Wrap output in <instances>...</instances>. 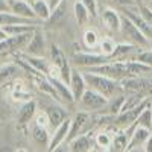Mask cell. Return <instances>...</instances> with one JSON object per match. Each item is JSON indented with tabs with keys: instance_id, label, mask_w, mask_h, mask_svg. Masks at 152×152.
<instances>
[{
	"instance_id": "cell-1",
	"label": "cell",
	"mask_w": 152,
	"mask_h": 152,
	"mask_svg": "<svg viewBox=\"0 0 152 152\" xmlns=\"http://www.w3.org/2000/svg\"><path fill=\"white\" fill-rule=\"evenodd\" d=\"M84 76H85L88 88H93V90L102 93L108 99L117 96V94H122V91H123L120 81L110 78V76L93 73V72H88V70H84Z\"/></svg>"
},
{
	"instance_id": "cell-2",
	"label": "cell",
	"mask_w": 152,
	"mask_h": 152,
	"mask_svg": "<svg viewBox=\"0 0 152 152\" xmlns=\"http://www.w3.org/2000/svg\"><path fill=\"white\" fill-rule=\"evenodd\" d=\"M119 34L125 38V41L137 44L140 47H151V41L143 35V32L135 26V23L132 20H129L126 15L122 14V24H120V31Z\"/></svg>"
},
{
	"instance_id": "cell-3",
	"label": "cell",
	"mask_w": 152,
	"mask_h": 152,
	"mask_svg": "<svg viewBox=\"0 0 152 152\" xmlns=\"http://www.w3.org/2000/svg\"><path fill=\"white\" fill-rule=\"evenodd\" d=\"M111 61V56L96 52H75L70 58V64L79 69H90L94 66H100Z\"/></svg>"
},
{
	"instance_id": "cell-4",
	"label": "cell",
	"mask_w": 152,
	"mask_h": 152,
	"mask_svg": "<svg viewBox=\"0 0 152 152\" xmlns=\"http://www.w3.org/2000/svg\"><path fill=\"white\" fill-rule=\"evenodd\" d=\"M50 62L58 69L61 78L69 84L70 82V75H72V66H70V61H67L66 55L62 53V50L56 44L50 46Z\"/></svg>"
},
{
	"instance_id": "cell-5",
	"label": "cell",
	"mask_w": 152,
	"mask_h": 152,
	"mask_svg": "<svg viewBox=\"0 0 152 152\" xmlns=\"http://www.w3.org/2000/svg\"><path fill=\"white\" fill-rule=\"evenodd\" d=\"M99 18L100 23L104 24V28L113 34H117L120 31V24H122V12L117 8H111V6H104L102 11L99 12Z\"/></svg>"
},
{
	"instance_id": "cell-6",
	"label": "cell",
	"mask_w": 152,
	"mask_h": 152,
	"mask_svg": "<svg viewBox=\"0 0 152 152\" xmlns=\"http://www.w3.org/2000/svg\"><path fill=\"white\" fill-rule=\"evenodd\" d=\"M79 102L87 110H90V111H99V110H102V108H107L110 99L107 96H104L102 93H99V91L93 90V88H88L87 87V90L84 91V94H82Z\"/></svg>"
},
{
	"instance_id": "cell-7",
	"label": "cell",
	"mask_w": 152,
	"mask_h": 152,
	"mask_svg": "<svg viewBox=\"0 0 152 152\" xmlns=\"http://www.w3.org/2000/svg\"><path fill=\"white\" fill-rule=\"evenodd\" d=\"M70 123H72V119L66 117L62 120L53 131V134L50 135V142H49V146H47V151H58L59 146L62 143H66L67 140V135H69V131H70Z\"/></svg>"
},
{
	"instance_id": "cell-8",
	"label": "cell",
	"mask_w": 152,
	"mask_h": 152,
	"mask_svg": "<svg viewBox=\"0 0 152 152\" xmlns=\"http://www.w3.org/2000/svg\"><path fill=\"white\" fill-rule=\"evenodd\" d=\"M69 85H70V90H72L75 102H79L84 91L87 90V81H85L84 72H81L78 67H72V75H70Z\"/></svg>"
},
{
	"instance_id": "cell-9",
	"label": "cell",
	"mask_w": 152,
	"mask_h": 152,
	"mask_svg": "<svg viewBox=\"0 0 152 152\" xmlns=\"http://www.w3.org/2000/svg\"><path fill=\"white\" fill-rule=\"evenodd\" d=\"M151 102H149V99L146 97L145 100H142L138 105H135V107H132V108H129V110H126V111H123V113H120V114H117V116H114V120H116V125H119V126H128L140 116V113L149 105Z\"/></svg>"
},
{
	"instance_id": "cell-10",
	"label": "cell",
	"mask_w": 152,
	"mask_h": 152,
	"mask_svg": "<svg viewBox=\"0 0 152 152\" xmlns=\"http://www.w3.org/2000/svg\"><path fill=\"white\" fill-rule=\"evenodd\" d=\"M34 32L23 34V35H15V37H8L6 40L0 41V53H8V52H15V50L24 49L31 40Z\"/></svg>"
},
{
	"instance_id": "cell-11",
	"label": "cell",
	"mask_w": 152,
	"mask_h": 152,
	"mask_svg": "<svg viewBox=\"0 0 152 152\" xmlns=\"http://www.w3.org/2000/svg\"><path fill=\"white\" fill-rule=\"evenodd\" d=\"M145 47H140L137 44H132V43H120V44H116V49L111 55V59L114 61H126V59H134L137 56V53L143 50Z\"/></svg>"
},
{
	"instance_id": "cell-12",
	"label": "cell",
	"mask_w": 152,
	"mask_h": 152,
	"mask_svg": "<svg viewBox=\"0 0 152 152\" xmlns=\"http://www.w3.org/2000/svg\"><path fill=\"white\" fill-rule=\"evenodd\" d=\"M44 50H46V41H44V34L38 28L34 31L31 40L28 41L26 47H24V53L28 55H35V56H44Z\"/></svg>"
},
{
	"instance_id": "cell-13",
	"label": "cell",
	"mask_w": 152,
	"mask_h": 152,
	"mask_svg": "<svg viewBox=\"0 0 152 152\" xmlns=\"http://www.w3.org/2000/svg\"><path fill=\"white\" fill-rule=\"evenodd\" d=\"M9 9H11V12H14L15 15H20L23 18L40 21L37 18L35 12H34L32 3L28 2V0H9Z\"/></svg>"
},
{
	"instance_id": "cell-14",
	"label": "cell",
	"mask_w": 152,
	"mask_h": 152,
	"mask_svg": "<svg viewBox=\"0 0 152 152\" xmlns=\"http://www.w3.org/2000/svg\"><path fill=\"white\" fill-rule=\"evenodd\" d=\"M149 135H151V129L149 128H145V126H138V128H135L131 132L129 138H128L126 151H134V149L140 148V146H145Z\"/></svg>"
},
{
	"instance_id": "cell-15",
	"label": "cell",
	"mask_w": 152,
	"mask_h": 152,
	"mask_svg": "<svg viewBox=\"0 0 152 152\" xmlns=\"http://www.w3.org/2000/svg\"><path fill=\"white\" fill-rule=\"evenodd\" d=\"M88 120H90V116L87 113L81 111V113H76L75 117L72 119V123H70V131H69V135H67V140H72L73 137H76L78 134H82L84 129L87 128L88 125Z\"/></svg>"
},
{
	"instance_id": "cell-16",
	"label": "cell",
	"mask_w": 152,
	"mask_h": 152,
	"mask_svg": "<svg viewBox=\"0 0 152 152\" xmlns=\"http://www.w3.org/2000/svg\"><path fill=\"white\" fill-rule=\"evenodd\" d=\"M47 78H49L50 82H52V85L55 87V90H56L59 99L66 100V102H69V104L75 102L73 94H72V90H70V85H69L64 79L59 78V76H47Z\"/></svg>"
},
{
	"instance_id": "cell-17",
	"label": "cell",
	"mask_w": 152,
	"mask_h": 152,
	"mask_svg": "<svg viewBox=\"0 0 152 152\" xmlns=\"http://www.w3.org/2000/svg\"><path fill=\"white\" fill-rule=\"evenodd\" d=\"M20 59H23L31 69H34V70H37V72H40V73L47 76L49 69H50V61H46L43 56H35V55H28V53L21 55Z\"/></svg>"
},
{
	"instance_id": "cell-18",
	"label": "cell",
	"mask_w": 152,
	"mask_h": 152,
	"mask_svg": "<svg viewBox=\"0 0 152 152\" xmlns=\"http://www.w3.org/2000/svg\"><path fill=\"white\" fill-rule=\"evenodd\" d=\"M67 145H69V151H72V152H87L91 149L90 137L87 134H78L72 140H69Z\"/></svg>"
},
{
	"instance_id": "cell-19",
	"label": "cell",
	"mask_w": 152,
	"mask_h": 152,
	"mask_svg": "<svg viewBox=\"0 0 152 152\" xmlns=\"http://www.w3.org/2000/svg\"><path fill=\"white\" fill-rule=\"evenodd\" d=\"M35 113H37V104L34 100H28V102L23 104L21 108L18 110V114H17L18 123L20 125H28L35 117Z\"/></svg>"
},
{
	"instance_id": "cell-20",
	"label": "cell",
	"mask_w": 152,
	"mask_h": 152,
	"mask_svg": "<svg viewBox=\"0 0 152 152\" xmlns=\"http://www.w3.org/2000/svg\"><path fill=\"white\" fill-rule=\"evenodd\" d=\"M32 8H34V12L37 18L40 21H47L50 14H52V9H50L47 0H32Z\"/></svg>"
},
{
	"instance_id": "cell-21",
	"label": "cell",
	"mask_w": 152,
	"mask_h": 152,
	"mask_svg": "<svg viewBox=\"0 0 152 152\" xmlns=\"http://www.w3.org/2000/svg\"><path fill=\"white\" fill-rule=\"evenodd\" d=\"M14 23H37L35 20H28L20 15H15L11 11H0V26H6V24H14Z\"/></svg>"
},
{
	"instance_id": "cell-22",
	"label": "cell",
	"mask_w": 152,
	"mask_h": 152,
	"mask_svg": "<svg viewBox=\"0 0 152 152\" xmlns=\"http://www.w3.org/2000/svg\"><path fill=\"white\" fill-rule=\"evenodd\" d=\"M73 15H75V20L76 23L79 24V26H84V24L88 23V20H90V12L87 11V8L82 5V2H76L73 5Z\"/></svg>"
},
{
	"instance_id": "cell-23",
	"label": "cell",
	"mask_w": 152,
	"mask_h": 152,
	"mask_svg": "<svg viewBox=\"0 0 152 152\" xmlns=\"http://www.w3.org/2000/svg\"><path fill=\"white\" fill-rule=\"evenodd\" d=\"M32 138L41 146H49V142H50V134L47 131V128L44 126H38L35 125L32 128Z\"/></svg>"
},
{
	"instance_id": "cell-24",
	"label": "cell",
	"mask_w": 152,
	"mask_h": 152,
	"mask_svg": "<svg viewBox=\"0 0 152 152\" xmlns=\"http://www.w3.org/2000/svg\"><path fill=\"white\" fill-rule=\"evenodd\" d=\"M99 41H100V38L94 29H87L82 35V43L90 52L93 49H99Z\"/></svg>"
},
{
	"instance_id": "cell-25",
	"label": "cell",
	"mask_w": 152,
	"mask_h": 152,
	"mask_svg": "<svg viewBox=\"0 0 152 152\" xmlns=\"http://www.w3.org/2000/svg\"><path fill=\"white\" fill-rule=\"evenodd\" d=\"M67 6L64 5V0H62V3L58 6V8H55L53 11H52V14H50V17H49V23L50 24H59V23H62L66 18H67Z\"/></svg>"
},
{
	"instance_id": "cell-26",
	"label": "cell",
	"mask_w": 152,
	"mask_h": 152,
	"mask_svg": "<svg viewBox=\"0 0 152 152\" xmlns=\"http://www.w3.org/2000/svg\"><path fill=\"white\" fill-rule=\"evenodd\" d=\"M47 117H49V122H50V126H53V128H56V126L66 119V113L62 111L61 108L58 107H52V108H47Z\"/></svg>"
},
{
	"instance_id": "cell-27",
	"label": "cell",
	"mask_w": 152,
	"mask_h": 152,
	"mask_svg": "<svg viewBox=\"0 0 152 152\" xmlns=\"http://www.w3.org/2000/svg\"><path fill=\"white\" fill-rule=\"evenodd\" d=\"M125 97L126 96H123V94H117V96L110 99L107 108H108V113L111 114V116H117V114L120 113V110L123 107V102H125Z\"/></svg>"
},
{
	"instance_id": "cell-28",
	"label": "cell",
	"mask_w": 152,
	"mask_h": 152,
	"mask_svg": "<svg viewBox=\"0 0 152 152\" xmlns=\"http://www.w3.org/2000/svg\"><path fill=\"white\" fill-rule=\"evenodd\" d=\"M99 49H100L99 53H104L107 56H111L113 52H114V49H116V43H114L113 38L105 37V38H102V40L99 41Z\"/></svg>"
},
{
	"instance_id": "cell-29",
	"label": "cell",
	"mask_w": 152,
	"mask_h": 152,
	"mask_svg": "<svg viewBox=\"0 0 152 152\" xmlns=\"http://www.w3.org/2000/svg\"><path fill=\"white\" fill-rule=\"evenodd\" d=\"M126 145H128V135H126V132H120L113 137L111 149L113 151H126Z\"/></svg>"
},
{
	"instance_id": "cell-30",
	"label": "cell",
	"mask_w": 152,
	"mask_h": 152,
	"mask_svg": "<svg viewBox=\"0 0 152 152\" xmlns=\"http://www.w3.org/2000/svg\"><path fill=\"white\" fill-rule=\"evenodd\" d=\"M111 143H113V137L110 132L102 131L96 134V146H100V149H110Z\"/></svg>"
},
{
	"instance_id": "cell-31",
	"label": "cell",
	"mask_w": 152,
	"mask_h": 152,
	"mask_svg": "<svg viewBox=\"0 0 152 152\" xmlns=\"http://www.w3.org/2000/svg\"><path fill=\"white\" fill-rule=\"evenodd\" d=\"M97 2L102 3V6H111V8H123L128 5H137L135 0H97Z\"/></svg>"
},
{
	"instance_id": "cell-32",
	"label": "cell",
	"mask_w": 152,
	"mask_h": 152,
	"mask_svg": "<svg viewBox=\"0 0 152 152\" xmlns=\"http://www.w3.org/2000/svg\"><path fill=\"white\" fill-rule=\"evenodd\" d=\"M134 59L140 61V62H145V64H148V66L152 67V47H146V49L140 50Z\"/></svg>"
},
{
	"instance_id": "cell-33",
	"label": "cell",
	"mask_w": 152,
	"mask_h": 152,
	"mask_svg": "<svg viewBox=\"0 0 152 152\" xmlns=\"http://www.w3.org/2000/svg\"><path fill=\"white\" fill-rule=\"evenodd\" d=\"M81 2L87 8V11L90 12L91 18H96L99 15V2L97 0H81Z\"/></svg>"
},
{
	"instance_id": "cell-34",
	"label": "cell",
	"mask_w": 152,
	"mask_h": 152,
	"mask_svg": "<svg viewBox=\"0 0 152 152\" xmlns=\"http://www.w3.org/2000/svg\"><path fill=\"white\" fill-rule=\"evenodd\" d=\"M35 125L47 128V126L50 125L49 117H47V113H40V114H37V116H35Z\"/></svg>"
},
{
	"instance_id": "cell-35",
	"label": "cell",
	"mask_w": 152,
	"mask_h": 152,
	"mask_svg": "<svg viewBox=\"0 0 152 152\" xmlns=\"http://www.w3.org/2000/svg\"><path fill=\"white\" fill-rule=\"evenodd\" d=\"M143 149H145L146 152H152V132H151V135L148 137V140H146V143H145Z\"/></svg>"
},
{
	"instance_id": "cell-36",
	"label": "cell",
	"mask_w": 152,
	"mask_h": 152,
	"mask_svg": "<svg viewBox=\"0 0 152 152\" xmlns=\"http://www.w3.org/2000/svg\"><path fill=\"white\" fill-rule=\"evenodd\" d=\"M47 3H49V6H50V9H55V8H58L61 3H62V0H47Z\"/></svg>"
},
{
	"instance_id": "cell-37",
	"label": "cell",
	"mask_w": 152,
	"mask_h": 152,
	"mask_svg": "<svg viewBox=\"0 0 152 152\" xmlns=\"http://www.w3.org/2000/svg\"><path fill=\"white\" fill-rule=\"evenodd\" d=\"M0 11H11L9 9V0H0Z\"/></svg>"
},
{
	"instance_id": "cell-38",
	"label": "cell",
	"mask_w": 152,
	"mask_h": 152,
	"mask_svg": "<svg viewBox=\"0 0 152 152\" xmlns=\"http://www.w3.org/2000/svg\"><path fill=\"white\" fill-rule=\"evenodd\" d=\"M9 35L5 32V29L2 28V26H0V41H3V40H6V38H8Z\"/></svg>"
},
{
	"instance_id": "cell-39",
	"label": "cell",
	"mask_w": 152,
	"mask_h": 152,
	"mask_svg": "<svg viewBox=\"0 0 152 152\" xmlns=\"http://www.w3.org/2000/svg\"><path fill=\"white\" fill-rule=\"evenodd\" d=\"M135 3H137V5H142V3H143V0H135Z\"/></svg>"
},
{
	"instance_id": "cell-40",
	"label": "cell",
	"mask_w": 152,
	"mask_h": 152,
	"mask_svg": "<svg viewBox=\"0 0 152 152\" xmlns=\"http://www.w3.org/2000/svg\"><path fill=\"white\" fill-rule=\"evenodd\" d=\"M149 6H151V8H152V0H151V3H149Z\"/></svg>"
},
{
	"instance_id": "cell-41",
	"label": "cell",
	"mask_w": 152,
	"mask_h": 152,
	"mask_svg": "<svg viewBox=\"0 0 152 152\" xmlns=\"http://www.w3.org/2000/svg\"><path fill=\"white\" fill-rule=\"evenodd\" d=\"M28 2H32V0H28Z\"/></svg>"
},
{
	"instance_id": "cell-42",
	"label": "cell",
	"mask_w": 152,
	"mask_h": 152,
	"mask_svg": "<svg viewBox=\"0 0 152 152\" xmlns=\"http://www.w3.org/2000/svg\"><path fill=\"white\" fill-rule=\"evenodd\" d=\"M151 47H152V43H151Z\"/></svg>"
}]
</instances>
